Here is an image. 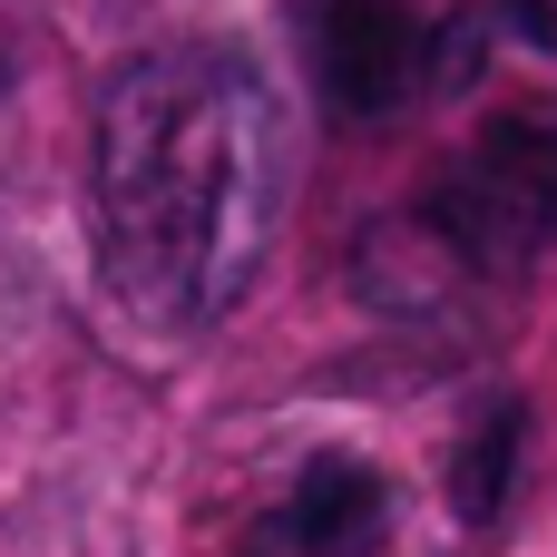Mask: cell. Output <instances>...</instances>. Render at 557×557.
<instances>
[{
    "mask_svg": "<svg viewBox=\"0 0 557 557\" xmlns=\"http://www.w3.org/2000/svg\"><path fill=\"white\" fill-rule=\"evenodd\" d=\"M382 529H392V480L372 460H352V450L304 460L294 490H284V509L264 519L274 557H372Z\"/></svg>",
    "mask_w": 557,
    "mask_h": 557,
    "instance_id": "cell-4",
    "label": "cell"
},
{
    "mask_svg": "<svg viewBox=\"0 0 557 557\" xmlns=\"http://www.w3.org/2000/svg\"><path fill=\"white\" fill-rule=\"evenodd\" d=\"M284 127L245 59L147 49L98 98V255L147 333L235 313L274 245Z\"/></svg>",
    "mask_w": 557,
    "mask_h": 557,
    "instance_id": "cell-1",
    "label": "cell"
},
{
    "mask_svg": "<svg viewBox=\"0 0 557 557\" xmlns=\"http://www.w3.org/2000/svg\"><path fill=\"white\" fill-rule=\"evenodd\" d=\"M519 441H529V411L519 401H499L470 441H460V470H450V509L480 529V519H499V499H509V470H519Z\"/></svg>",
    "mask_w": 557,
    "mask_h": 557,
    "instance_id": "cell-5",
    "label": "cell"
},
{
    "mask_svg": "<svg viewBox=\"0 0 557 557\" xmlns=\"http://www.w3.org/2000/svg\"><path fill=\"white\" fill-rule=\"evenodd\" d=\"M431 225L450 235V255H470L490 274L539 264L557 245V117L548 108H519V117L480 127L470 157L441 176Z\"/></svg>",
    "mask_w": 557,
    "mask_h": 557,
    "instance_id": "cell-2",
    "label": "cell"
},
{
    "mask_svg": "<svg viewBox=\"0 0 557 557\" xmlns=\"http://www.w3.org/2000/svg\"><path fill=\"white\" fill-rule=\"evenodd\" d=\"M499 20H509L529 49H548V59H557V0H499Z\"/></svg>",
    "mask_w": 557,
    "mask_h": 557,
    "instance_id": "cell-6",
    "label": "cell"
},
{
    "mask_svg": "<svg viewBox=\"0 0 557 557\" xmlns=\"http://www.w3.org/2000/svg\"><path fill=\"white\" fill-rule=\"evenodd\" d=\"M304 39H313V78L343 117H392L411 98V0H304Z\"/></svg>",
    "mask_w": 557,
    "mask_h": 557,
    "instance_id": "cell-3",
    "label": "cell"
}]
</instances>
